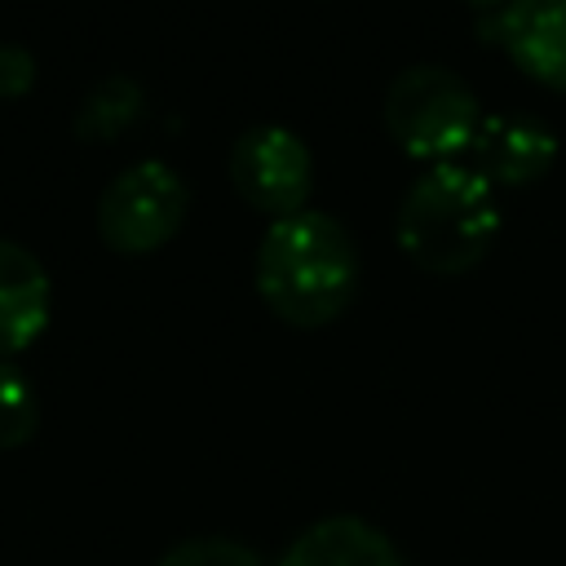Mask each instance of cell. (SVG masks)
Returning <instances> with one entry per match:
<instances>
[{"label": "cell", "mask_w": 566, "mask_h": 566, "mask_svg": "<svg viewBox=\"0 0 566 566\" xmlns=\"http://www.w3.org/2000/svg\"><path fill=\"white\" fill-rule=\"evenodd\" d=\"M252 279L261 301L292 327H323L358 292V243L323 208L274 217L256 243Z\"/></svg>", "instance_id": "6da1fadb"}, {"label": "cell", "mask_w": 566, "mask_h": 566, "mask_svg": "<svg viewBox=\"0 0 566 566\" xmlns=\"http://www.w3.org/2000/svg\"><path fill=\"white\" fill-rule=\"evenodd\" d=\"M500 230L495 186L464 159L429 164L402 195L394 234L398 248L433 274H460L486 256Z\"/></svg>", "instance_id": "7a4b0ae2"}, {"label": "cell", "mask_w": 566, "mask_h": 566, "mask_svg": "<svg viewBox=\"0 0 566 566\" xmlns=\"http://www.w3.org/2000/svg\"><path fill=\"white\" fill-rule=\"evenodd\" d=\"M478 93L442 62H411L385 88V128L416 159H460L478 133Z\"/></svg>", "instance_id": "3957f363"}, {"label": "cell", "mask_w": 566, "mask_h": 566, "mask_svg": "<svg viewBox=\"0 0 566 566\" xmlns=\"http://www.w3.org/2000/svg\"><path fill=\"white\" fill-rule=\"evenodd\" d=\"M186 208H190L186 177L168 159H137L102 186L97 234L115 252H155L181 230Z\"/></svg>", "instance_id": "277c9868"}, {"label": "cell", "mask_w": 566, "mask_h": 566, "mask_svg": "<svg viewBox=\"0 0 566 566\" xmlns=\"http://www.w3.org/2000/svg\"><path fill=\"white\" fill-rule=\"evenodd\" d=\"M230 181L252 208L270 217H287V212H301L310 199L314 155L296 128L252 124L230 146Z\"/></svg>", "instance_id": "5b68a950"}, {"label": "cell", "mask_w": 566, "mask_h": 566, "mask_svg": "<svg viewBox=\"0 0 566 566\" xmlns=\"http://www.w3.org/2000/svg\"><path fill=\"white\" fill-rule=\"evenodd\" d=\"M478 31L495 40L531 80L566 93V0H504Z\"/></svg>", "instance_id": "8992f818"}, {"label": "cell", "mask_w": 566, "mask_h": 566, "mask_svg": "<svg viewBox=\"0 0 566 566\" xmlns=\"http://www.w3.org/2000/svg\"><path fill=\"white\" fill-rule=\"evenodd\" d=\"M473 168L495 186H522L539 181L557 159V128L539 115H513L495 111L478 119V133L469 142Z\"/></svg>", "instance_id": "52a82bcc"}, {"label": "cell", "mask_w": 566, "mask_h": 566, "mask_svg": "<svg viewBox=\"0 0 566 566\" xmlns=\"http://www.w3.org/2000/svg\"><path fill=\"white\" fill-rule=\"evenodd\" d=\"M49 305L53 283L44 261L18 239H0V358L27 349L44 332Z\"/></svg>", "instance_id": "ba28073f"}, {"label": "cell", "mask_w": 566, "mask_h": 566, "mask_svg": "<svg viewBox=\"0 0 566 566\" xmlns=\"http://www.w3.org/2000/svg\"><path fill=\"white\" fill-rule=\"evenodd\" d=\"M279 566H402L398 544L358 513L310 522L279 557Z\"/></svg>", "instance_id": "9c48e42d"}, {"label": "cell", "mask_w": 566, "mask_h": 566, "mask_svg": "<svg viewBox=\"0 0 566 566\" xmlns=\"http://www.w3.org/2000/svg\"><path fill=\"white\" fill-rule=\"evenodd\" d=\"M142 106H146L142 84L124 71H111L84 93V102L75 111V133L88 142H111L115 133H124L142 115Z\"/></svg>", "instance_id": "30bf717a"}, {"label": "cell", "mask_w": 566, "mask_h": 566, "mask_svg": "<svg viewBox=\"0 0 566 566\" xmlns=\"http://www.w3.org/2000/svg\"><path fill=\"white\" fill-rule=\"evenodd\" d=\"M40 429V398L27 371L0 358V447H22Z\"/></svg>", "instance_id": "8fae6325"}, {"label": "cell", "mask_w": 566, "mask_h": 566, "mask_svg": "<svg viewBox=\"0 0 566 566\" xmlns=\"http://www.w3.org/2000/svg\"><path fill=\"white\" fill-rule=\"evenodd\" d=\"M155 566H261V557L239 544V539H226V535H195V539H181L172 544Z\"/></svg>", "instance_id": "7c38bea8"}, {"label": "cell", "mask_w": 566, "mask_h": 566, "mask_svg": "<svg viewBox=\"0 0 566 566\" xmlns=\"http://www.w3.org/2000/svg\"><path fill=\"white\" fill-rule=\"evenodd\" d=\"M35 80V53L18 40H0V97L27 93Z\"/></svg>", "instance_id": "4fadbf2b"}, {"label": "cell", "mask_w": 566, "mask_h": 566, "mask_svg": "<svg viewBox=\"0 0 566 566\" xmlns=\"http://www.w3.org/2000/svg\"><path fill=\"white\" fill-rule=\"evenodd\" d=\"M469 4H473V9H482V13H486V9H500V4H504V0H469Z\"/></svg>", "instance_id": "5bb4252c"}]
</instances>
